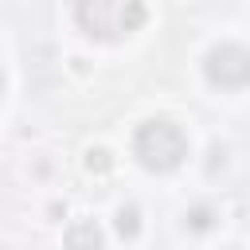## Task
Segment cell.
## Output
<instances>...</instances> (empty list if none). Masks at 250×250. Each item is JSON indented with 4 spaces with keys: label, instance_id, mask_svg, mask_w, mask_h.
<instances>
[{
    "label": "cell",
    "instance_id": "cell-3",
    "mask_svg": "<svg viewBox=\"0 0 250 250\" xmlns=\"http://www.w3.org/2000/svg\"><path fill=\"white\" fill-rule=\"evenodd\" d=\"M203 70H207V78H211L215 86H223V90H238V86L250 82V51L238 47V43H219V47L207 51Z\"/></svg>",
    "mask_w": 250,
    "mask_h": 250
},
{
    "label": "cell",
    "instance_id": "cell-5",
    "mask_svg": "<svg viewBox=\"0 0 250 250\" xmlns=\"http://www.w3.org/2000/svg\"><path fill=\"white\" fill-rule=\"evenodd\" d=\"M137 230H141V211L137 207H121L117 211V234L121 238H137Z\"/></svg>",
    "mask_w": 250,
    "mask_h": 250
},
{
    "label": "cell",
    "instance_id": "cell-1",
    "mask_svg": "<svg viewBox=\"0 0 250 250\" xmlns=\"http://www.w3.org/2000/svg\"><path fill=\"white\" fill-rule=\"evenodd\" d=\"M74 16L86 35L117 43L145 23V4L141 0H74Z\"/></svg>",
    "mask_w": 250,
    "mask_h": 250
},
{
    "label": "cell",
    "instance_id": "cell-2",
    "mask_svg": "<svg viewBox=\"0 0 250 250\" xmlns=\"http://www.w3.org/2000/svg\"><path fill=\"white\" fill-rule=\"evenodd\" d=\"M133 152L148 172H172L188 156V137L172 121H145L133 137Z\"/></svg>",
    "mask_w": 250,
    "mask_h": 250
},
{
    "label": "cell",
    "instance_id": "cell-8",
    "mask_svg": "<svg viewBox=\"0 0 250 250\" xmlns=\"http://www.w3.org/2000/svg\"><path fill=\"white\" fill-rule=\"evenodd\" d=\"M0 94H4V66H0Z\"/></svg>",
    "mask_w": 250,
    "mask_h": 250
},
{
    "label": "cell",
    "instance_id": "cell-7",
    "mask_svg": "<svg viewBox=\"0 0 250 250\" xmlns=\"http://www.w3.org/2000/svg\"><path fill=\"white\" fill-rule=\"evenodd\" d=\"M188 223H191L195 230H207V227H211V211H207V207H195V211L188 215Z\"/></svg>",
    "mask_w": 250,
    "mask_h": 250
},
{
    "label": "cell",
    "instance_id": "cell-4",
    "mask_svg": "<svg viewBox=\"0 0 250 250\" xmlns=\"http://www.w3.org/2000/svg\"><path fill=\"white\" fill-rule=\"evenodd\" d=\"M102 227L94 223V219H78V223H70V230H66V250H102Z\"/></svg>",
    "mask_w": 250,
    "mask_h": 250
},
{
    "label": "cell",
    "instance_id": "cell-6",
    "mask_svg": "<svg viewBox=\"0 0 250 250\" xmlns=\"http://www.w3.org/2000/svg\"><path fill=\"white\" fill-rule=\"evenodd\" d=\"M86 168H90V172H109L113 160H109L105 148H90V152H86Z\"/></svg>",
    "mask_w": 250,
    "mask_h": 250
}]
</instances>
